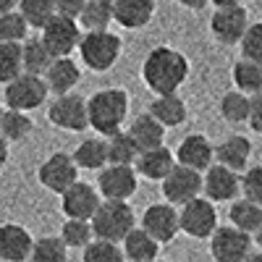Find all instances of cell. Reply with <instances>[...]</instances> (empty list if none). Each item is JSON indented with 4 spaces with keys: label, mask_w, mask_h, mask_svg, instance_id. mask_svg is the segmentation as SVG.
I'll use <instances>...</instances> for the list:
<instances>
[{
    "label": "cell",
    "mask_w": 262,
    "mask_h": 262,
    "mask_svg": "<svg viewBox=\"0 0 262 262\" xmlns=\"http://www.w3.org/2000/svg\"><path fill=\"white\" fill-rule=\"evenodd\" d=\"M69 259V247L60 242V236H42L32 244L29 262H66Z\"/></svg>",
    "instance_id": "cell-32"
},
{
    "label": "cell",
    "mask_w": 262,
    "mask_h": 262,
    "mask_svg": "<svg viewBox=\"0 0 262 262\" xmlns=\"http://www.w3.org/2000/svg\"><path fill=\"white\" fill-rule=\"evenodd\" d=\"M48 97V84L42 76H32V74H21L16 76L11 84H6V105L8 111H34V107L45 105Z\"/></svg>",
    "instance_id": "cell-7"
},
{
    "label": "cell",
    "mask_w": 262,
    "mask_h": 262,
    "mask_svg": "<svg viewBox=\"0 0 262 262\" xmlns=\"http://www.w3.org/2000/svg\"><path fill=\"white\" fill-rule=\"evenodd\" d=\"M21 74H24V69H21V45L0 42V84H11Z\"/></svg>",
    "instance_id": "cell-37"
},
{
    "label": "cell",
    "mask_w": 262,
    "mask_h": 262,
    "mask_svg": "<svg viewBox=\"0 0 262 262\" xmlns=\"http://www.w3.org/2000/svg\"><path fill=\"white\" fill-rule=\"evenodd\" d=\"M50 63H53V55L48 53L45 45H42L39 37L21 42V69H24V74L45 76V71L50 69Z\"/></svg>",
    "instance_id": "cell-27"
},
{
    "label": "cell",
    "mask_w": 262,
    "mask_h": 262,
    "mask_svg": "<svg viewBox=\"0 0 262 262\" xmlns=\"http://www.w3.org/2000/svg\"><path fill=\"white\" fill-rule=\"evenodd\" d=\"M155 262H165V259H155Z\"/></svg>",
    "instance_id": "cell-52"
},
{
    "label": "cell",
    "mask_w": 262,
    "mask_h": 262,
    "mask_svg": "<svg viewBox=\"0 0 262 262\" xmlns=\"http://www.w3.org/2000/svg\"><path fill=\"white\" fill-rule=\"evenodd\" d=\"M155 16V0H116L113 3V21L123 29H142Z\"/></svg>",
    "instance_id": "cell-19"
},
{
    "label": "cell",
    "mask_w": 262,
    "mask_h": 262,
    "mask_svg": "<svg viewBox=\"0 0 262 262\" xmlns=\"http://www.w3.org/2000/svg\"><path fill=\"white\" fill-rule=\"evenodd\" d=\"M139 158L137 142L128 137V131H116L107 137V165H134Z\"/></svg>",
    "instance_id": "cell-29"
},
{
    "label": "cell",
    "mask_w": 262,
    "mask_h": 262,
    "mask_svg": "<svg viewBox=\"0 0 262 262\" xmlns=\"http://www.w3.org/2000/svg\"><path fill=\"white\" fill-rule=\"evenodd\" d=\"M254 242L259 244V252H262V226H259V228L254 231Z\"/></svg>",
    "instance_id": "cell-48"
},
{
    "label": "cell",
    "mask_w": 262,
    "mask_h": 262,
    "mask_svg": "<svg viewBox=\"0 0 262 262\" xmlns=\"http://www.w3.org/2000/svg\"><path fill=\"white\" fill-rule=\"evenodd\" d=\"M152 118H155L163 128H176L186 121V102L179 95H158L155 100L149 102V111Z\"/></svg>",
    "instance_id": "cell-23"
},
{
    "label": "cell",
    "mask_w": 262,
    "mask_h": 262,
    "mask_svg": "<svg viewBox=\"0 0 262 262\" xmlns=\"http://www.w3.org/2000/svg\"><path fill=\"white\" fill-rule=\"evenodd\" d=\"M238 191H242V179H238V173L217 165V163H212L205 170L202 194H205V200H210L212 205L215 202H233Z\"/></svg>",
    "instance_id": "cell-15"
},
{
    "label": "cell",
    "mask_w": 262,
    "mask_h": 262,
    "mask_svg": "<svg viewBox=\"0 0 262 262\" xmlns=\"http://www.w3.org/2000/svg\"><path fill=\"white\" fill-rule=\"evenodd\" d=\"M221 116L228 123H247L249 121V97L244 92H226L221 97Z\"/></svg>",
    "instance_id": "cell-36"
},
{
    "label": "cell",
    "mask_w": 262,
    "mask_h": 262,
    "mask_svg": "<svg viewBox=\"0 0 262 262\" xmlns=\"http://www.w3.org/2000/svg\"><path fill=\"white\" fill-rule=\"evenodd\" d=\"M34 238L32 233L18 223L0 226V262H24L29 259Z\"/></svg>",
    "instance_id": "cell-18"
},
{
    "label": "cell",
    "mask_w": 262,
    "mask_h": 262,
    "mask_svg": "<svg viewBox=\"0 0 262 262\" xmlns=\"http://www.w3.org/2000/svg\"><path fill=\"white\" fill-rule=\"evenodd\" d=\"M173 158H176V163L184 165V168H191L196 173H205L212 165V160H215V147L202 134H189L179 144V149H176V155H173Z\"/></svg>",
    "instance_id": "cell-17"
},
{
    "label": "cell",
    "mask_w": 262,
    "mask_h": 262,
    "mask_svg": "<svg viewBox=\"0 0 262 262\" xmlns=\"http://www.w3.org/2000/svg\"><path fill=\"white\" fill-rule=\"evenodd\" d=\"M84 6H86V0H55V13L76 21V18L81 16Z\"/></svg>",
    "instance_id": "cell-42"
},
{
    "label": "cell",
    "mask_w": 262,
    "mask_h": 262,
    "mask_svg": "<svg viewBox=\"0 0 262 262\" xmlns=\"http://www.w3.org/2000/svg\"><path fill=\"white\" fill-rule=\"evenodd\" d=\"M42 45L48 48L53 58H71V53L79 48L81 42V29L74 18L66 16H53L45 27H42Z\"/></svg>",
    "instance_id": "cell-5"
},
{
    "label": "cell",
    "mask_w": 262,
    "mask_h": 262,
    "mask_svg": "<svg viewBox=\"0 0 262 262\" xmlns=\"http://www.w3.org/2000/svg\"><path fill=\"white\" fill-rule=\"evenodd\" d=\"M207 3H212L215 11H217V8H233V6H242V0H207Z\"/></svg>",
    "instance_id": "cell-45"
},
{
    "label": "cell",
    "mask_w": 262,
    "mask_h": 262,
    "mask_svg": "<svg viewBox=\"0 0 262 262\" xmlns=\"http://www.w3.org/2000/svg\"><path fill=\"white\" fill-rule=\"evenodd\" d=\"M18 8V0H0V13H11Z\"/></svg>",
    "instance_id": "cell-47"
},
{
    "label": "cell",
    "mask_w": 262,
    "mask_h": 262,
    "mask_svg": "<svg viewBox=\"0 0 262 262\" xmlns=\"http://www.w3.org/2000/svg\"><path fill=\"white\" fill-rule=\"evenodd\" d=\"M27 32H29V24L18 11L0 13V42H16V45H21L27 39Z\"/></svg>",
    "instance_id": "cell-38"
},
{
    "label": "cell",
    "mask_w": 262,
    "mask_h": 262,
    "mask_svg": "<svg viewBox=\"0 0 262 262\" xmlns=\"http://www.w3.org/2000/svg\"><path fill=\"white\" fill-rule=\"evenodd\" d=\"M126 116H128V95L118 86L100 90L86 100V121L102 137H113L116 131H121Z\"/></svg>",
    "instance_id": "cell-2"
},
{
    "label": "cell",
    "mask_w": 262,
    "mask_h": 262,
    "mask_svg": "<svg viewBox=\"0 0 262 262\" xmlns=\"http://www.w3.org/2000/svg\"><path fill=\"white\" fill-rule=\"evenodd\" d=\"M74 163L76 168H84V170H102L107 165V142L105 139H97V137H90L79 142V147L74 149Z\"/></svg>",
    "instance_id": "cell-26"
},
{
    "label": "cell",
    "mask_w": 262,
    "mask_h": 262,
    "mask_svg": "<svg viewBox=\"0 0 262 262\" xmlns=\"http://www.w3.org/2000/svg\"><path fill=\"white\" fill-rule=\"evenodd\" d=\"M228 217H231V226L233 228H238V231H244V233L252 236L262 226V207L242 196V200H233Z\"/></svg>",
    "instance_id": "cell-31"
},
{
    "label": "cell",
    "mask_w": 262,
    "mask_h": 262,
    "mask_svg": "<svg viewBox=\"0 0 262 262\" xmlns=\"http://www.w3.org/2000/svg\"><path fill=\"white\" fill-rule=\"evenodd\" d=\"M97 191L105 200L128 202V196L137 191V170L134 165H105L97 173Z\"/></svg>",
    "instance_id": "cell-12"
},
{
    "label": "cell",
    "mask_w": 262,
    "mask_h": 262,
    "mask_svg": "<svg viewBox=\"0 0 262 262\" xmlns=\"http://www.w3.org/2000/svg\"><path fill=\"white\" fill-rule=\"evenodd\" d=\"M128 137L137 142L139 152H147V149H155V147H163V139H165V128L152 118L149 113H142L131 121L128 126Z\"/></svg>",
    "instance_id": "cell-24"
},
{
    "label": "cell",
    "mask_w": 262,
    "mask_h": 262,
    "mask_svg": "<svg viewBox=\"0 0 262 262\" xmlns=\"http://www.w3.org/2000/svg\"><path fill=\"white\" fill-rule=\"evenodd\" d=\"M189 76V60L184 53L173 50L168 45H160L149 50V55L142 63V79L152 92L158 95H176L179 86Z\"/></svg>",
    "instance_id": "cell-1"
},
{
    "label": "cell",
    "mask_w": 262,
    "mask_h": 262,
    "mask_svg": "<svg viewBox=\"0 0 262 262\" xmlns=\"http://www.w3.org/2000/svg\"><path fill=\"white\" fill-rule=\"evenodd\" d=\"M48 116L58 128H66V131H86V126H90V121H86V100L74 92L58 95L50 102Z\"/></svg>",
    "instance_id": "cell-14"
},
{
    "label": "cell",
    "mask_w": 262,
    "mask_h": 262,
    "mask_svg": "<svg viewBox=\"0 0 262 262\" xmlns=\"http://www.w3.org/2000/svg\"><path fill=\"white\" fill-rule=\"evenodd\" d=\"M242 194L244 200L262 207V165H252L242 176Z\"/></svg>",
    "instance_id": "cell-41"
},
{
    "label": "cell",
    "mask_w": 262,
    "mask_h": 262,
    "mask_svg": "<svg viewBox=\"0 0 262 262\" xmlns=\"http://www.w3.org/2000/svg\"><path fill=\"white\" fill-rule=\"evenodd\" d=\"M81 262H126V259H123V252H121L118 244L100 242V238H95L92 244L84 247Z\"/></svg>",
    "instance_id": "cell-39"
},
{
    "label": "cell",
    "mask_w": 262,
    "mask_h": 262,
    "mask_svg": "<svg viewBox=\"0 0 262 262\" xmlns=\"http://www.w3.org/2000/svg\"><path fill=\"white\" fill-rule=\"evenodd\" d=\"M252 236L233 226H217L210 236V254L215 262H244L252 252Z\"/></svg>",
    "instance_id": "cell-6"
},
{
    "label": "cell",
    "mask_w": 262,
    "mask_h": 262,
    "mask_svg": "<svg viewBox=\"0 0 262 262\" xmlns=\"http://www.w3.org/2000/svg\"><path fill=\"white\" fill-rule=\"evenodd\" d=\"M247 29H249V13L244 6L217 8L210 18V32L221 45H238Z\"/></svg>",
    "instance_id": "cell-11"
},
{
    "label": "cell",
    "mask_w": 262,
    "mask_h": 262,
    "mask_svg": "<svg viewBox=\"0 0 262 262\" xmlns=\"http://www.w3.org/2000/svg\"><path fill=\"white\" fill-rule=\"evenodd\" d=\"M29 27L42 29L48 21L55 16V0H18V8H16Z\"/></svg>",
    "instance_id": "cell-35"
},
{
    "label": "cell",
    "mask_w": 262,
    "mask_h": 262,
    "mask_svg": "<svg viewBox=\"0 0 262 262\" xmlns=\"http://www.w3.org/2000/svg\"><path fill=\"white\" fill-rule=\"evenodd\" d=\"M244 262H262V252H257V254H249Z\"/></svg>",
    "instance_id": "cell-49"
},
{
    "label": "cell",
    "mask_w": 262,
    "mask_h": 262,
    "mask_svg": "<svg viewBox=\"0 0 262 262\" xmlns=\"http://www.w3.org/2000/svg\"><path fill=\"white\" fill-rule=\"evenodd\" d=\"M37 179L45 189H50L55 194H63L66 189H71L79 181V168H76L71 155H66V152H53V155L39 165Z\"/></svg>",
    "instance_id": "cell-10"
},
{
    "label": "cell",
    "mask_w": 262,
    "mask_h": 262,
    "mask_svg": "<svg viewBox=\"0 0 262 262\" xmlns=\"http://www.w3.org/2000/svg\"><path fill=\"white\" fill-rule=\"evenodd\" d=\"M238 45H242V58L244 60H252V63L262 66V21L249 24V29L244 32Z\"/></svg>",
    "instance_id": "cell-40"
},
{
    "label": "cell",
    "mask_w": 262,
    "mask_h": 262,
    "mask_svg": "<svg viewBox=\"0 0 262 262\" xmlns=\"http://www.w3.org/2000/svg\"><path fill=\"white\" fill-rule=\"evenodd\" d=\"M0 121H3V105H0Z\"/></svg>",
    "instance_id": "cell-50"
},
{
    "label": "cell",
    "mask_w": 262,
    "mask_h": 262,
    "mask_svg": "<svg viewBox=\"0 0 262 262\" xmlns=\"http://www.w3.org/2000/svg\"><path fill=\"white\" fill-rule=\"evenodd\" d=\"M100 202H102L100 191L84 181H76L71 189H66L60 194V207H63L66 217H74V221H92Z\"/></svg>",
    "instance_id": "cell-16"
},
{
    "label": "cell",
    "mask_w": 262,
    "mask_h": 262,
    "mask_svg": "<svg viewBox=\"0 0 262 262\" xmlns=\"http://www.w3.org/2000/svg\"><path fill=\"white\" fill-rule=\"evenodd\" d=\"M90 223H92L95 238L111 242V244L123 242V238L128 236V231L137 228L134 212H131L128 202H118V200H102Z\"/></svg>",
    "instance_id": "cell-3"
},
{
    "label": "cell",
    "mask_w": 262,
    "mask_h": 262,
    "mask_svg": "<svg viewBox=\"0 0 262 262\" xmlns=\"http://www.w3.org/2000/svg\"><path fill=\"white\" fill-rule=\"evenodd\" d=\"M32 118L21 111H3V121H0V134L6 142H21L32 134Z\"/></svg>",
    "instance_id": "cell-33"
},
{
    "label": "cell",
    "mask_w": 262,
    "mask_h": 262,
    "mask_svg": "<svg viewBox=\"0 0 262 262\" xmlns=\"http://www.w3.org/2000/svg\"><path fill=\"white\" fill-rule=\"evenodd\" d=\"M8 163V142L3 139V134H0V168H3Z\"/></svg>",
    "instance_id": "cell-46"
},
{
    "label": "cell",
    "mask_w": 262,
    "mask_h": 262,
    "mask_svg": "<svg viewBox=\"0 0 262 262\" xmlns=\"http://www.w3.org/2000/svg\"><path fill=\"white\" fill-rule=\"evenodd\" d=\"M121 244H123L121 252H123V259L126 262H155L158 259L160 244L152 236H147L142 228L128 231V236L123 238Z\"/></svg>",
    "instance_id": "cell-25"
},
{
    "label": "cell",
    "mask_w": 262,
    "mask_h": 262,
    "mask_svg": "<svg viewBox=\"0 0 262 262\" xmlns=\"http://www.w3.org/2000/svg\"><path fill=\"white\" fill-rule=\"evenodd\" d=\"M176 165V158L168 147H155V149H147V152H139V158L134 163V170L137 176H144L149 181H163L168 173Z\"/></svg>",
    "instance_id": "cell-21"
},
{
    "label": "cell",
    "mask_w": 262,
    "mask_h": 262,
    "mask_svg": "<svg viewBox=\"0 0 262 262\" xmlns=\"http://www.w3.org/2000/svg\"><path fill=\"white\" fill-rule=\"evenodd\" d=\"M76 50L86 69L102 74L116 66L121 55V37L113 32H84Z\"/></svg>",
    "instance_id": "cell-4"
},
{
    "label": "cell",
    "mask_w": 262,
    "mask_h": 262,
    "mask_svg": "<svg viewBox=\"0 0 262 262\" xmlns=\"http://www.w3.org/2000/svg\"><path fill=\"white\" fill-rule=\"evenodd\" d=\"M179 228L191 238H210L212 231L217 228L215 205L205 200V196H196V200L186 202L179 210Z\"/></svg>",
    "instance_id": "cell-9"
},
{
    "label": "cell",
    "mask_w": 262,
    "mask_h": 262,
    "mask_svg": "<svg viewBox=\"0 0 262 262\" xmlns=\"http://www.w3.org/2000/svg\"><path fill=\"white\" fill-rule=\"evenodd\" d=\"M231 79L236 84L238 92H244L247 97L262 92V66L259 63H252V60H236L233 63V71H231Z\"/></svg>",
    "instance_id": "cell-30"
},
{
    "label": "cell",
    "mask_w": 262,
    "mask_h": 262,
    "mask_svg": "<svg viewBox=\"0 0 262 262\" xmlns=\"http://www.w3.org/2000/svg\"><path fill=\"white\" fill-rule=\"evenodd\" d=\"M113 21V6L105 0H86L81 16L76 18L79 29L84 32H107V24Z\"/></svg>",
    "instance_id": "cell-28"
},
{
    "label": "cell",
    "mask_w": 262,
    "mask_h": 262,
    "mask_svg": "<svg viewBox=\"0 0 262 262\" xmlns=\"http://www.w3.org/2000/svg\"><path fill=\"white\" fill-rule=\"evenodd\" d=\"M45 84H48V92H55V95H69L74 86L79 84L81 79V71L79 66L71 60V58H53L50 69L45 71Z\"/></svg>",
    "instance_id": "cell-22"
},
{
    "label": "cell",
    "mask_w": 262,
    "mask_h": 262,
    "mask_svg": "<svg viewBox=\"0 0 262 262\" xmlns=\"http://www.w3.org/2000/svg\"><path fill=\"white\" fill-rule=\"evenodd\" d=\"M105 3H111V6H113V3H116V0H105Z\"/></svg>",
    "instance_id": "cell-51"
},
{
    "label": "cell",
    "mask_w": 262,
    "mask_h": 262,
    "mask_svg": "<svg viewBox=\"0 0 262 262\" xmlns=\"http://www.w3.org/2000/svg\"><path fill=\"white\" fill-rule=\"evenodd\" d=\"M184 8H191V11H202L207 6V0H179Z\"/></svg>",
    "instance_id": "cell-44"
},
{
    "label": "cell",
    "mask_w": 262,
    "mask_h": 262,
    "mask_svg": "<svg viewBox=\"0 0 262 262\" xmlns=\"http://www.w3.org/2000/svg\"><path fill=\"white\" fill-rule=\"evenodd\" d=\"M147 236H152L158 244H165L170 238H176L179 228V210L168 205V202H158L149 205L142 215V226H139Z\"/></svg>",
    "instance_id": "cell-13"
},
{
    "label": "cell",
    "mask_w": 262,
    "mask_h": 262,
    "mask_svg": "<svg viewBox=\"0 0 262 262\" xmlns=\"http://www.w3.org/2000/svg\"><path fill=\"white\" fill-rule=\"evenodd\" d=\"M257 134H262V92L249 97V121H247Z\"/></svg>",
    "instance_id": "cell-43"
},
{
    "label": "cell",
    "mask_w": 262,
    "mask_h": 262,
    "mask_svg": "<svg viewBox=\"0 0 262 262\" xmlns=\"http://www.w3.org/2000/svg\"><path fill=\"white\" fill-rule=\"evenodd\" d=\"M163 184V196L173 207H184L186 202L196 200L202 194V173H196L184 165H173V170L160 181Z\"/></svg>",
    "instance_id": "cell-8"
},
{
    "label": "cell",
    "mask_w": 262,
    "mask_h": 262,
    "mask_svg": "<svg viewBox=\"0 0 262 262\" xmlns=\"http://www.w3.org/2000/svg\"><path fill=\"white\" fill-rule=\"evenodd\" d=\"M60 242L69 249H84L86 244L95 242L92 223L90 221H74V217H66V223L60 228Z\"/></svg>",
    "instance_id": "cell-34"
},
{
    "label": "cell",
    "mask_w": 262,
    "mask_h": 262,
    "mask_svg": "<svg viewBox=\"0 0 262 262\" xmlns=\"http://www.w3.org/2000/svg\"><path fill=\"white\" fill-rule=\"evenodd\" d=\"M249 155H252V142L242 134H233L228 139H223L221 144L215 147V160L217 165H223L233 173H242L247 170V163H249Z\"/></svg>",
    "instance_id": "cell-20"
}]
</instances>
